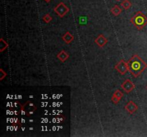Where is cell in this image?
<instances>
[{
	"instance_id": "5bb4252c",
	"label": "cell",
	"mask_w": 147,
	"mask_h": 137,
	"mask_svg": "<svg viewBox=\"0 0 147 137\" xmlns=\"http://www.w3.org/2000/svg\"><path fill=\"white\" fill-rule=\"evenodd\" d=\"M0 41H1V44H0V52H2L4 50L6 49L8 47V44L7 42L4 40L3 38L0 39Z\"/></svg>"
},
{
	"instance_id": "4fadbf2b",
	"label": "cell",
	"mask_w": 147,
	"mask_h": 137,
	"mask_svg": "<svg viewBox=\"0 0 147 137\" xmlns=\"http://www.w3.org/2000/svg\"><path fill=\"white\" fill-rule=\"evenodd\" d=\"M121 6L124 9L128 10V9H130L131 7L132 6V4H131V2H130L129 0H124V1L121 3Z\"/></svg>"
},
{
	"instance_id": "277c9868",
	"label": "cell",
	"mask_w": 147,
	"mask_h": 137,
	"mask_svg": "<svg viewBox=\"0 0 147 137\" xmlns=\"http://www.w3.org/2000/svg\"><path fill=\"white\" fill-rule=\"evenodd\" d=\"M69 11L70 9L65 5V3H63V2H60V3L54 8V12H55L56 14H57L61 18L65 16V15L69 12Z\"/></svg>"
},
{
	"instance_id": "d6986e66",
	"label": "cell",
	"mask_w": 147,
	"mask_h": 137,
	"mask_svg": "<svg viewBox=\"0 0 147 137\" xmlns=\"http://www.w3.org/2000/svg\"><path fill=\"white\" fill-rule=\"evenodd\" d=\"M146 90H147V86H146Z\"/></svg>"
},
{
	"instance_id": "8992f818",
	"label": "cell",
	"mask_w": 147,
	"mask_h": 137,
	"mask_svg": "<svg viewBox=\"0 0 147 137\" xmlns=\"http://www.w3.org/2000/svg\"><path fill=\"white\" fill-rule=\"evenodd\" d=\"M121 88L124 89V92H126L127 94H129L135 89V85L130 79H127L121 84Z\"/></svg>"
},
{
	"instance_id": "2e32d148",
	"label": "cell",
	"mask_w": 147,
	"mask_h": 137,
	"mask_svg": "<svg viewBox=\"0 0 147 137\" xmlns=\"http://www.w3.org/2000/svg\"><path fill=\"white\" fill-rule=\"evenodd\" d=\"M0 73H1V75H0V80H3L4 78L7 76V73L2 69V68L0 69Z\"/></svg>"
},
{
	"instance_id": "5b68a950",
	"label": "cell",
	"mask_w": 147,
	"mask_h": 137,
	"mask_svg": "<svg viewBox=\"0 0 147 137\" xmlns=\"http://www.w3.org/2000/svg\"><path fill=\"white\" fill-rule=\"evenodd\" d=\"M115 68H116V70L119 72L121 74H126V72L128 71V62H126L124 59H121V61H118V62L116 64Z\"/></svg>"
},
{
	"instance_id": "7a4b0ae2",
	"label": "cell",
	"mask_w": 147,
	"mask_h": 137,
	"mask_svg": "<svg viewBox=\"0 0 147 137\" xmlns=\"http://www.w3.org/2000/svg\"><path fill=\"white\" fill-rule=\"evenodd\" d=\"M131 22L138 30H141L147 25V16L141 12H137L131 19Z\"/></svg>"
},
{
	"instance_id": "e0dca14e",
	"label": "cell",
	"mask_w": 147,
	"mask_h": 137,
	"mask_svg": "<svg viewBox=\"0 0 147 137\" xmlns=\"http://www.w3.org/2000/svg\"><path fill=\"white\" fill-rule=\"evenodd\" d=\"M45 1L46 2H47V3H49V2H50L51 0H45Z\"/></svg>"
},
{
	"instance_id": "52a82bcc",
	"label": "cell",
	"mask_w": 147,
	"mask_h": 137,
	"mask_svg": "<svg viewBox=\"0 0 147 137\" xmlns=\"http://www.w3.org/2000/svg\"><path fill=\"white\" fill-rule=\"evenodd\" d=\"M125 109L128 112V114H133L138 110V106L136 104L135 102L130 101L125 106Z\"/></svg>"
},
{
	"instance_id": "9c48e42d",
	"label": "cell",
	"mask_w": 147,
	"mask_h": 137,
	"mask_svg": "<svg viewBox=\"0 0 147 137\" xmlns=\"http://www.w3.org/2000/svg\"><path fill=\"white\" fill-rule=\"evenodd\" d=\"M95 43H96L99 47L102 48V47H104V46L108 43V39H106V37H105V36L103 35V34H100V35L95 40Z\"/></svg>"
},
{
	"instance_id": "ba28073f",
	"label": "cell",
	"mask_w": 147,
	"mask_h": 137,
	"mask_svg": "<svg viewBox=\"0 0 147 137\" xmlns=\"http://www.w3.org/2000/svg\"><path fill=\"white\" fill-rule=\"evenodd\" d=\"M123 96H124V93L122 92H121L119 89H117V90L115 91V92L112 95V102H113V104H117L119 102V101L122 99Z\"/></svg>"
},
{
	"instance_id": "3957f363",
	"label": "cell",
	"mask_w": 147,
	"mask_h": 137,
	"mask_svg": "<svg viewBox=\"0 0 147 137\" xmlns=\"http://www.w3.org/2000/svg\"><path fill=\"white\" fill-rule=\"evenodd\" d=\"M36 110H37L36 106H35V104L29 101H27L24 105L22 106L21 108L22 115H26L27 117L33 115Z\"/></svg>"
},
{
	"instance_id": "8fae6325",
	"label": "cell",
	"mask_w": 147,
	"mask_h": 137,
	"mask_svg": "<svg viewBox=\"0 0 147 137\" xmlns=\"http://www.w3.org/2000/svg\"><path fill=\"white\" fill-rule=\"evenodd\" d=\"M62 39H63V41L66 43V44H71V43L73 41L74 37L72 34L71 33V32H65V34L63 36Z\"/></svg>"
},
{
	"instance_id": "7c38bea8",
	"label": "cell",
	"mask_w": 147,
	"mask_h": 137,
	"mask_svg": "<svg viewBox=\"0 0 147 137\" xmlns=\"http://www.w3.org/2000/svg\"><path fill=\"white\" fill-rule=\"evenodd\" d=\"M121 12H122V10H121V9L120 8V7L117 5H114V6L110 9V12L116 16H118V15H120Z\"/></svg>"
},
{
	"instance_id": "30bf717a",
	"label": "cell",
	"mask_w": 147,
	"mask_h": 137,
	"mask_svg": "<svg viewBox=\"0 0 147 137\" xmlns=\"http://www.w3.org/2000/svg\"><path fill=\"white\" fill-rule=\"evenodd\" d=\"M70 55L67 51H65V50H63L61 52H59V54H57V57L59 60L62 62H65L66 60L68 59Z\"/></svg>"
},
{
	"instance_id": "9a60e30c",
	"label": "cell",
	"mask_w": 147,
	"mask_h": 137,
	"mask_svg": "<svg viewBox=\"0 0 147 137\" xmlns=\"http://www.w3.org/2000/svg\"><path fill=\"white\" fill-rule=\"evenodd\" d=\"M52 19H53V18H52V16H50V14H45L44 16H43V20L47 24L50 23V22L52 21Z\"/></svg>"
},
{
	"instance_id": "6da1fadb",
	"label": "cell",
	"mask_w": 147,
	"mask_h": 137,
	"mask_svg": "<svg viewBox=\"0 0 147 137\" xmlns=\"http://www.w3.org/2000/svg\"><path fill=\"white\" fill-rule=\"evenodd\" d=\"M128 71L134 76L138 77L147 68L146 62L137 54H134L128 61Z\"/></svg>"
},
{
	"instance_id": "ac0fdd59",
	"label": "cell",
	"mask_w": 147,
	"mask_h": 137,
	"mask_svg": "<svg viewBox=\"0 0 147 137\" xmlns=\"http://www.w3.org/2000/svg\"><path fill=\"white\" fill-rule=\"evenodd\" d=\"M116 1H117V2H120V1H121V0H116Z\"/></svg>"
}]
</instances>
